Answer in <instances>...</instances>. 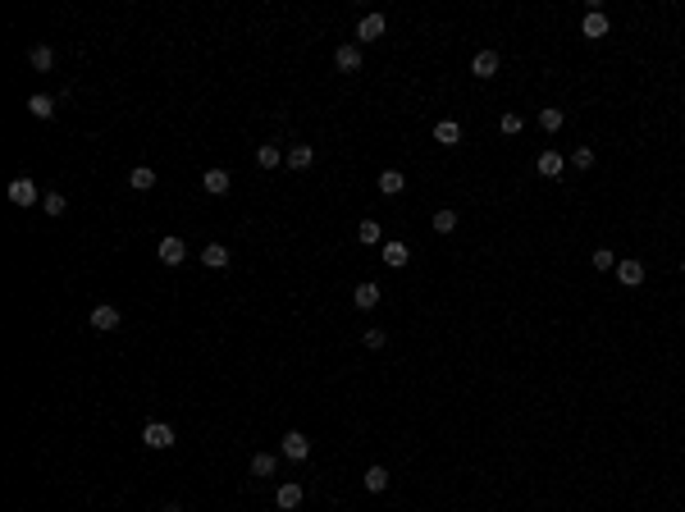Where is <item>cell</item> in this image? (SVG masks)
I'll return each mask as SVG.
<instances>
[{
	"mask_svg": "<svg viewBox=\"0 0 685 512\" xmlns=\"http://www.w3.org/2000/svg\"><path fill=\"white\" fill-rule=\"evenodd\" d=\"M87 321H92V330H101V334H110V330H119V306H110V302H101V306H92V316H87Z\"/></svg>",
	"mask_w": 685,
	"mask_h": 512,
	"instance_id": "6da1fadb",
	"label": "cell"
},
{
	"mask_svg": "<svg viewBox=\"0 0 685 512\" xmlns=\"http://www.w3.org/2000/svg\"><path fill=\"white\" fill-rule=\"evenodd\" d=\"M284 458L288 462H306V458H311V439H306L302 430H288L284 434Z\"/></svg>",
	"mask_w": 685,
	"mask_h": 512,
	"instance_id": "7a4b0ae2",
	"label": "cell"
},
{
	"mask_svg": "<svg viewBox=\"0 0 685 512\" xmlns=\"http://www.w3.org/2000/svg\"><path fill=\"white\" fill-rule=\"evenodd\" d=\"M37 197H42V192H37V183L28 179V174H18V179L9 183V201H14V206H32Z\"/></svg>",
	"mask_w": 685,
	"mask_h": 512,
	"instance_id": "3957f363",
	"label": "cell"
},
{
	"mask_svg": "<svg viewBox=\"0 0 685 512\" xmlns=\"http://www.w3.org/2000/svg\"><path fill=\"white\" fill-rule=\"evenodd\" d=\"M142 443H147V448H174V426H165V421H151V426L142 430Z\"/></svg>",
	"mask_w": 685,
	"mask_h": 512,
	"instance_id": "277c9868",
	"label": "cell"
},
{
	"mask_svg": "<svg viewBox=\"0 0 685 512\" xmlns=\"http://www.w3.org/2000/svg\"><path fill=\"white\" fill-rule=\"evenodd\" d=\"M156 256L165 261V266H183V256H188V243H183L178 234H169V238H160V247H156Z\"/></svg>",
	"mask_w": 685,
	"mask_h": 512,
	"instance_id": "5b68a950",
	"label": "cell"
},
{
	"mask_svg": "<svg viewBox=\"0 0 685 512\" xmlns=\"http://www.w3.org/2000/svg\"><path fill=\"white\" fill-rule=\"evenodd\" d=\"M380 261H384V266H389V270H402V266H407V261H411V247H407V243H398V238H393V243H384V247H380Z\"/></svg>",
	"mask_w": 685,
	"mask_h": 512,
	"instance_id": "8992f818",
	"label": "cell"
},
{
	"mask_svg": "<svg viewBox=\"0 0 685 512\" xmlns=\"http://www.w3.org/2000/svg\"><path fill=\"white\" fill-rule=\"evenodd\" d=\"M334 64H339L343 73H356V69H361V46H356V42H343L339 51H334Z\"/></svg>",
	"mask_w": 685,
	"mask_h": 512,
	"instance_id": "52a82bcc",
	"label": "cell"
},
{
	"mask_svg": "<svg viewBox=\"0 0 685 512\" xmlns=\"http://www.w3.org/2000/svg\"><path fill=\"white\" fill-rule=\"evenodd\" d=\"M201 188H206L210 197H224V192L234 188V179H229V169H206L201 174Z\"/></svg>",
	"mask_w": 685,
	"mask_h": 512,
	"instance_id": "ba28073f",
	"label": "cell"
},
{
	"mask_svg": "<svg viewBox=\"0 0 685 512\" xmlns=\"http://www.w3.org/2000/svg\"><path fill=\"white\" fill-rule=\"evenodd\" d=\"M380 293H384V288H380V284H370V279H365V284H356V293H352L356 311H370V306H380Z\"/></svg>",
	"mask_w": 685,
	"mask_h": 512,
	"instance_id": "9c48e42d",
	"label": "cell"
},
{
	"mask_svg": "<svg viewBox=\"0 0 685 512\" xmlns=\"http://www.w3.org/2000/svg\"><path fill=\"white\" fill-rule=\"evenodd\" d=\"M384 37V14H365L356 23V42H380Z\"/></svg>",
	"mask_w": 685,
	"mask_h": 512,
	"instance_id": "30bf717a",
	"label": "cell"
},
{
	"mask_svg": "<svg viewBox=\"0 0 685 512\" xmlns=\"http://www.w3.org/2000/svg\"><path fill=\"white\" fill-rule=\"evenodd\" d=\"M617 279H622L626 288H635V284H644V266L635 256H626V261H617Z\"/></svg>",
	"mask_w": 685,
	"mask_h": 512,
	"instance_id": "8fae6325",
	"label": "cell"
},
{
	"mask_svg": "<svg viewBox=\"0 0 685 512\" xmlns=\"http://www.w3.org/2000/svg\"><path fill=\"white\" fill-rule=\"evenodd\" d=\"M284 147H279V142H265V147H256V165L260 169H279V165H284Z\"/></svg>",
	"mask_w": 685,
	"mask_h": 512,
	"instance_id": "7c38bea8",
	"label": "cell"
},
{
	"mask_svg": "<svg viewBox=\"0 0 685 512\" xmlns=\"http://www.w3.org/2000/svg\"><path fill=\"white\" fill-rule=\"evenodd\" d=\"M201 266H206V270H224L229 266V247L224 243H206V247H201Z\"/></svg>",
	"mask_w": 685,
	"mask_h": 512,
	"instance_id": "4fadbf2b",
	"label": "cell"
},
{
	"mask_svg": "<svg viewBox=\"0 0 685 512\" xmlns=\"http://www.w3.org/2000/svg\"><path fill=\"white\" fill-rule=\"evenodd\" d=\"M434 142H439V147H457V142H461V124L439 119V124H434Z\"/></svg>",
	"mask_w": 685,
	"mask_h": 512,
	"instance_id": "5bb4252c",
	"label": "cell"
},
{
	"mask_svg": "<svg viewBox=\"0 0 685 512\" xmlns=\"http://www.w3.org/2000/svg\"><path fill=\"white\" fill-rule=\"evenodd\" d=\"M471 73H475V78H494L498 73V51H480L475 60H471Z\"/></svg>",
	"mask_w": 685,
	"mask_h": 512,
	"instance_id": "9a60e30c",
	"label": "cell"
},
{
	"mask_svg": "<svg viewBox=\"0 0 685 512\" xmlns=\"http://www.w3.org/2000/svg\"><path fill=\"white\" fill-rule=\"evenodd\" d=\"M581 32L590 37V42H594V37H607V14H603V9H590L585 23H581Z\"/></svg>",
	"mask_w": 685,
	"mask_h": 512,
	"instance_id": "2e32d148",
	"label": "cell"
},
{
	"mask_svg": "<svg viewBox=\"0 0 685 512\" xmlns=\"http://www.w3.org/2000/svg\"><path fill=\"white\" fill-rule=\"evenodd\" d=\"M375 188H380V192H384V197H398V192H402V188H407V179H402V174H398V169H384V174H380V179H375Z\"/></svg>",
	"mask_w": 685,
	"mask_h": 512,
	"instance_id": "e0dca14e",
	"label": "cell"
},
{
	"mask_svg": "<svg viewBox=\"0 0 685 512\" xmlns=\"http://www.w3.org/2000/svg\"><path fill=\"white\" fill-rule=\"evenodd\" d=\"M28 64H32L37 73H51L55 69V51L51 46H32V51H28Z\"/></svg>",
	"mask_w": 685,
	"mask_h": 512,
	"instance_id": "ac0fdd59",
	"label": "cell"
},
{
	"mask_svg": "<svg viewBox=\"0 0 685 512\" xmlns=\"http://www.w3.org/2000/svg\"><path fill=\"white\" fill-rule=\"evenodd\" d=\"M562 165H566L562 151H539V174H544V179H557V174H562Z\"/></svg>",
	"mask_w": 685,
	"mask_h": 512,
	"instance_id": "d6986e66",
	"label": "cell"
},
{
	"mask_svg": "<svg viewBox=\"0 0 685 512\" xmlns=\"http://www.w3.org/2000/svg\"><path fill=\"white\" fill-rule=\"evenodd\" d=\"M274 504L284 508V512L302 508V485H279V489H274Z\"/></svg>",
	"mask_w": 685,
	"mask_h": 512,
	"instance_id": "ffe728a7",
	"label": "cell"
},
{
	"mask_svg": "<svg viewBox=\"0 0 685 512\" xmlns=\"http://www.w3.org/2000/svg\"><path fill=\"white\" fill-rule=\"evenodd\" d=\"M315 151L306 147V142H297V147H288V169H311Z\"/></svg>",
	"mask_w": 685,
	"mask_h": 512,
	"instance_id": "44dd1931",
	"label": "cell"
},
{
	"mask_svg": "<svg viewBox=\"0 0 685 512\" xmlns=\"http://www.w3.org/2000/svg\"><path fill=\"white\" fill-rule=\"evenodd\" d=\"M28 110H32V119H51V114H55V96L37 92L32 101H28Z\"/></svg>",
	"mask_w": 685,
	"mask_h": 512,
	"instance_id": "7402d4cb",
	"label": "cell"
},
{
	"mask_svg": "<svg viewBox=\"0 0 685 512\" xmlns=\"http://www.w3.org/2000/svg\"><path fill=\"white\" fill-rule=\"evenodd\" d=\"M356 238H361L365 247H384V234H380V225H375V220H361V225H356Z\"/></svg>",
	"mask_w": 685,
	"mask_h": 512,
	"instance_id": "603a6c76",
	"label": "cell"
},
{
	"mask_svg": "<svg viewBox=\"0 0 685 512\" xmlns=\"http://www.w3.org/2000/svg\"><path fill=\"white\" fill-rule=\"evenodd\" d=\"M128 183H133L138 192H151V188H156V169H151V165H138V169L128 174Z\"/></svg>",
	"mask_w": 685,
	"mask_h": 512,
	"instance_id": "cb8c5ba5",
	"label": "cell"
},
{
	"mask_svg": "<svg viewBox=\"0 0 685 512\" xmlns=\"http://www.w3.org/2000/svg\"><path fill=\"white\" fill-rule=\"evenodd\" d=\"M365 489H370V494H384V489H389V467H370V471H365Z\"/></svg>",
	"mask_w": 685,
	"mask_h": 512,
	"instance_id": "d4e9b609",
	"label": "cell"
},
{
	"mask_svg": "<svg viewBox=\"0 0 685 512\" xmlns=\"http://www.w3.org/2000/svg\"><path fill=\"white\" fill-rule=\"evenodd\" d=\"M274 471H279L274 453H256V458H252V476H274Z\"/></svg>",
	"mask_w": 685,
	"mask_h": 512,
	"instance_id": "484cf974",
	"label": "cell"
},
{
	"mask_svg": "<svg viewBox=\"0 0 685 512\" xmlns=\"http://www.w3.org/2000/svg\"><path fill=\"white\" fill-rule=\"evenodd\" d=\"M430 225H434V234H452V229H457V210H448V206H443V210H434V220H430Z\"/></svg>",
	"mask_w": 685,
	"mask_h": 512,
	"instance_id": "4316f807",
	"label": "cell"
},
{
	"mask_svg": "<svg viewBox=\"0 0 685 512\" xmlns=\"http://www.w3.org/2000/svg\"><path fill=\"white\" fill-rule=\"evenodd\" d=\"M562 124H566L562 110H539V129H544V133H557Z\"/></svg>",
	"mask_w": 685,
	"mask_h": 512,
	"instance_id": "83f0119b",
	"label": "cell"
},
{
	"mask_svg": "<svg viewBox=\"0 0 685 512\" xmlns=\"http://www.w3.org/2000/svg\"><path fill=\"white\" fill-rule=\"evenodd\" d=\"M571 165L576 169H594V147H576L571 151Z\"/></svg>",
	"mask_w": 685,
	"mask_h": 512,
	"instance_id": "f1b7e54d",
	"label": "cell"
},
{
	"mask_svg": "<svg viewBox=\"0 0 685 512\" xmlns=\"http://www.w3.org/2000/svg\"><path fill=\"white\" fill-rule=\"evenodd\" d=\"M42 206H46V215H64V192H46Z\"/></svg>",
	"mask_w": 685,
	"mask_h": 512,
	"instance_id": "f546056e",
	"label": "cell"
},
{
	"mask_svg": "<svg viewBox=\"0 0 685 512\" xmlns=\"http://www.w3.org/2000/svg\"><path fill=\"white\" fill-rule=\"evenodd\" d=\"M590 261H594V270H617V256H612V247H599V252H594Z\"/></svg>",
	"mask_w": 685,
	"mask_h": 512,
	"instance_id": "4dcf8cb0",
	"label": "cell"
},
{
	"mask_svg": "<svg viewBox=\"0 0 685 512\" xmlns=\"http://www.w3.org/2000/svg\"><path fill=\"white\" fill-rule=\"evenodd\" d=\"M521 129H526V119H521L516 110H507V114H503V133H507V138H516Z\"/></svg>",
	"mask_w": 685,
	"mask_h": 512,
	"instance_id": "1f68e13d",
	"label": "cell"
},
{
	"mask_svg": "<svg viewBox=\"0 0 685 512\" xmlns=\"http://www.w3.org/2000/svg\"><path fill=\"white\" fill-rule=\"evenodd\" d=\"M384 339H389L384 330H365V347H384Z\"/></svg>",
	"mask_w": 685,
	"mask_h": 512,
	"instance_id": "d6a6232c",
	"label": "cell"
},
{
	"mask_svg": "<svg viewBox=\"0 0 685 512\" xmlns=\"http://www.w3.org/2000/svg\"><path fill=\"white\" fill-rule=\"evenodd\" d=\"M160 512H183V508H178V504H165V508H160Z\"/></svg>",
	"mask_w": 685,
	"mask_h": 512,
	"instance_id": "836d02e7",
	"label": "cell"
},
{
	"mask_svg": "<svg viewBox=\"0 0 685 512\" xmlns=\"http://www.w3.org/2000/svg\"><path fill=\"white\" fill-rule=\"evenodd\" d=\"M681 270H685V261H681Z\"/></svg>",
	"mask_w": 685,
	"mask_h": 512,
	"instance_id": "e575fe53",
	"label": "cell"
}]
</instances>
